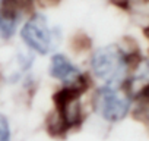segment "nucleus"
<instances>
[{"label": "nucleus", "mask_w": 149, "mask_h": 141, "mask_svg": "<svg viewBox=\"0 0 149 141\" xmlns=\"http://www.w3.org/2000/svg\"><path fill=\"white\" fill-rule=\"evenodd\" d=\"M85 88L61 85L53 96L54 110L47 119V129L54 137H63L70 129H76L84 122L82 94Z\"/></svg>", "instance_id": "nucleus-1"}, {"label": "nucleus", "mask_w": 149, "mask_h": 141, "mask_svg": "<svg viewBox=\"0 0 149 141\" xmlns=\"http://www.w3.org/2000/svg\"><path fill=\"white\" fill-rule=\"evenodd\" d=\"M92 74L105 85L123 87L129 80L132 66V54L124 51L120 46L110 44L97 49L91 56Z\"/></svg>", "instance_id": "nucleus-2"}, {"label": "nucleus", "mask_w": 149, "mask_h": 141, "mask_svg": "<svg viewBox=\"0 0 149 141\" xmlns=\"http://www.w3.org/2000/svg\"><path fill=\"white\" fill-rule=\"evenodd\" d=\"M133 97L124 87H114L102 84L98 87L92 97V106L97 115L110 123L123 121L132 109Z\"/></svg>", "instance_id": "nucleus-3"}, {"label": "nucleus", "mask_w": 149, "mask_h": 141, "mask_svg": "<svg viewBox=\"0 0 149 141\" xmlns=\"http://www.w3.org/2000/svg\"><path fill=\"white\" fill-rule=\"evenodd\" d=\"M21 38L32 51L45 56L60 44L61 32L42 13H32L21 30Z\"/></svg>", "instance_id": "nucleus-4"}, {"label": "nucleus", "mask_w": 149, "mask_h": 141, "mask_svg": "<svg viewBox=\"0 0 149 141\" xmlns=\"http://www.w3.org/2000/svg\"><path fill=\"white\" fill-rule=\"evenodd\" d=\"M48 74L53 80L60 81L61 85L81 87L85 90L89 88L88 77L69 57H66L61 53H56L51 56L48 65Z\"/></svg>", "instance_id": "nucleus-5"}, {"label": "nucleus", "mask_w": 149, "mask_h": 141, "mask_svg": "<svg viewBox=\"0 0 149 141\" xmlns=\"http://www.w3.org/2000/svg\"><path fill=\"white\" fill-rule=\"evenodd\" d=\"M31 3L32 0H0V37L3 40L13 37L24 11Z\"/></svg>", "instance_id": "nucleus-6"}, {"label": "nucleus", "mask_w": 149, "mask_h": 141, "mask_svg": "<svg viewBox=\"0 0 149 141\" xmlns=\"http://www.w3.org/2000/svg\"><path fill=\"white\" fill-rule=\"evenodd\" d=\"M0 141H12V126L3 113H0Z\"/></svg>", "instance_id": "nucleus-7"}, {"label": "nucleus", "mask_w": 149, "mask_h": 141, "mask_svg": "<svg viewBox=\"0 0 149 141\" xmlns=\"http://www.w3.org/2000/svg\"><path fill=\"white\" fill-rule=\"evenodd\" d=\"M60 2V0H40V3L42 5V6H54V5H57Z\"/></svg>", "instance_id": "nucleus-8"}]
</instances>
